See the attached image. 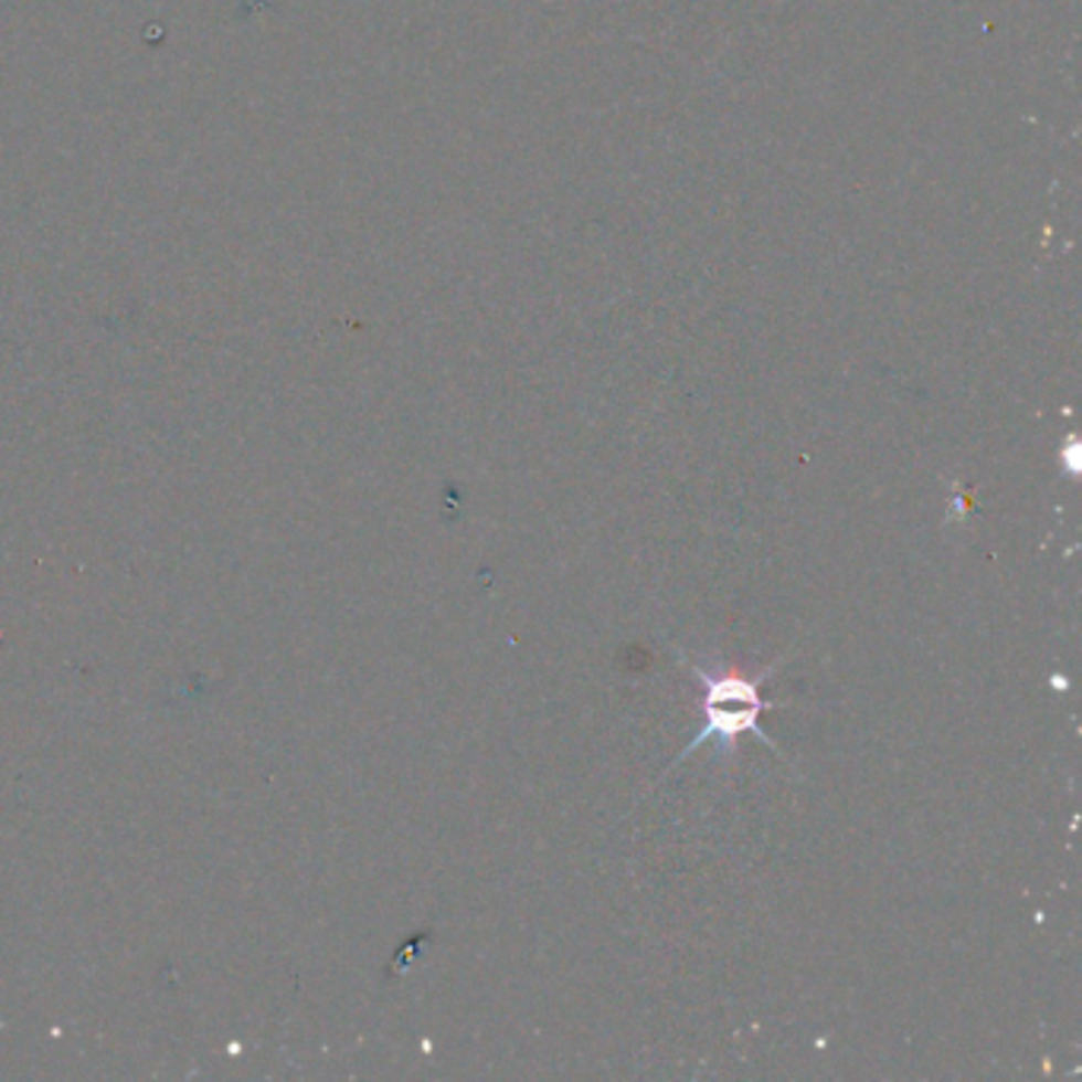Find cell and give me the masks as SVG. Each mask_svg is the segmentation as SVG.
Masks as SVG:
<instances>
[{
    "instance_id": "obj_1",
    "label": "cell",
    "mask_w": 1082,
    "mask_h": 1082,
    "mask_svg": "<svg viewBox=\"0 0 1082 1082\" xmlns=\"http://www.w3.org/2000/svg\"><path fill=\"white\" fill-rule=\"evenodd\" d=\"M696 680L702 682V689H706V696H702V702H699V706H702V714H706V728L696 733V740L682 750L680 759L696 753V750H699L706 740H711V736L721 743V750H728V746L736 743L740 733H750V730H753L755 736H762V740L775 750L772 736L759 728V711L765 708V702L759 699V682L765 680V673L755 677V680H746V677L728 673V670H718V673L696 670ZM680 759H677V762H680ZM677 762H673V765H677Z\"/></svg>"
}]
</instances>
